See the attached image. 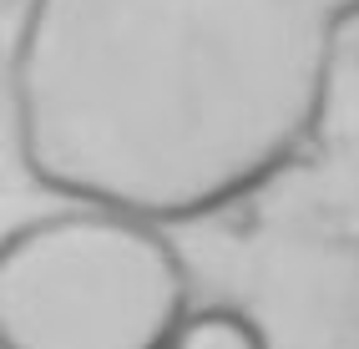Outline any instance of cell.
<instances>
[{
  "mask_svg": "<svg viewBox=\"0 0 359 349\" xmlns=\"http://www.w3.org/2000/svg\"><path fill=\"white\" fill-rule=\"evenodd\" d=\"M354 20L359 0H26L15 157L66 203L203 223L319 137Z\"/></svg>",
  "mask_w": 359,
  "mask_h": 349,
  "instance_id": "obj_1",
  "label": "cell"
},
{
  "mask_svg": "<svg viewBox=\"0 0 359 349\" xmlns=\"http://www.w3.org/2000/svg\"><path fill=\"white\" fill-rule=\"evenodd\" d=\"M172 233L66 203L0 233V349H167L187 304Z\"/></svg>",
  "mask_w": 359,
  "mask_h": 349,
  "instance_id": "obj_2",
  "label": "cell"
},
{
  "mask_svg": "<svg viewBox=\"0 0 359 349\" xmlns=\"http://www.w3.org/2000/svg\"><path fill=\"white\" fill-rule=\"evenodd\" d=\"M167 349H269V334H263V324L243 309L208 304V309H187L177 319Z\"/></svg>",
  "mask_w": 359,
  "mask_h": 349,
  "instance_id": "obj_3",
  "label": "cell"
}]
</instances>
